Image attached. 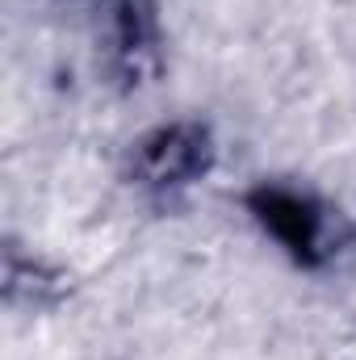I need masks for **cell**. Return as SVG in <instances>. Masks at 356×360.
I'll return each instance as SVG.
<instances>
[{
	"label": "cell",
	"instance_id": "cell-1",
	"mask_svg": "<svg viewBox=\"0 0 356 360\" xmlns=\"http://www.w3.org/2000/svg\"><path fill=\"white\" fill-rule=\"evenodd\" d=\"M205 164V134L189 130V126H168L155 130L143 143V176L155 184H177L189 180Z\"/></svg>",
	"mask_w": 356,
	"mask_h": 360
},
{
	"label": "cell",
	"instance_id": "cell-2",
	"mask_svg": "<svg viewBox=\"0 0 356 360\" xmlns=\"http://www.w3.org/2000/svg\"><path fill=\"white\" fill-rule=\"evenodd\" d=\"M260 214H265L268 231L298 256H310L319 248V214L310 201H302L298 193H265L260 197Z\"/></svg>",
	"mask_w": 356,
	"mask_h": 360
}]
</instances>
